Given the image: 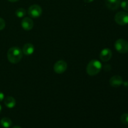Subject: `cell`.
I'll return each mask as SVG.
<instances>
[{
    "label": "cell",
    "mask_w": 128,
    "mask_h": 128,
    "mask_svg": "<svg viewBox=\"0 0 128 128\" xmlns=\"http://www.w3.org/2000/svg\"><path fill=\"white\" fill-rule=\"evenodd\" d=\"M22 55V51L20 48L12 47L8 51L7 58L10 62L12 64H17L21 60Z\"/></svg>",
    "instance_id": "obj_1"
},
{
    "label": "cell",
    "mask_w": 128,
    "mask_h": 128,
    "mask_svg": "<svg viewBox=\"0 0 128 128\" xmlns=\"http://www.w3.org/2000/svg\"><path fill=\"white\" fill-rule=\"evenodd\" d=\"M102 69V64L97 60H92L86 67V72L90 76H95L99 74Z\"/></svg>",
    "instance_id": "obj_2"
},
{
    "label": "cell",
    "mask_w": 128,
    "mask_h": 128,
    "mask_svg": "<svg viewBox=\"0 0 128 128\" xmlns=\"http://www.w3.org/2000/svg\"><path fill=\"white\" fill-rule=\"evenodd\" d=\"M114 48L120 53H126L128 52V42L124 39H118L115 42Z\"/></svg>",
    "instance_id": "obj_3"
},
{
    "label": "cell",
    "mask_w": 128,
    "mask_h": 128,
    "mask_svg": "<svg viewBox=\"0 0 128 128\" xmlns=\"http://www.w3.org/2000/svg\"><path fill=\"white\" fill-rule=\"evenodd\" d=\"M114 20L117 24L121 26H125L128 24V13L124 11L117 12L114 16Z\"/></svg>",
    "instance_id": "obj_4"
},
{
    "label": "cell",
    "mask_w": 128,
    "mask_h": 128,
    "mask_svg": "<svg viewBox=\"0 0 128 128\" xmlns=\"http://www.w3.org/2000/svg\"><path fill=\"white\" fill-rule=\"evenodd\" d=\"M42 8L38 4H33L30 6L28 11V14L32 18H38L42 14Z\"/></svg>",
    "instance_id": "obj_5"
},
{
    "label": "cell",
    "mask_w": 128,
    "mask_h": 128,
    "mask_svg": "<svg viewBox=\"0 0 128 128\" xmlns=\"http://www.w3.org/2000/svg\"><path fill=\"white\" fill-rule=\"evenodd\" d=\"M68 64L64 60H60L57 61L54 65V71L57 74H62L67 70Z\"/></svg>",
    "instance_id": "obj_6"
},
{
    "label": "cell",
    "mask_w": 128,
    "mask_h": 128,
    "mask_svg": "<svg viewBox=\"0 0 128 128\" xmlns=\"http://www.w3.org/2000/svg\"><path fill=\"white\" fill-rule=\"evenodd\" d=\"M112 51L109 48H104L100 52V58L104 62L109 61L112 58Z\"/></svg>",
    "instance_id": "obj_7"
},
{
    "label": "cell",
    "mask_w": 128,
    "mask_h": 128,
    "mask_svg": "<svg viewBox=\"0 0 128 128\" xmlns=\"http://www.w3.org/2000/svg\"><path fill=\"white\" fill-rule=\"evenodd\" d=\"M110 84L112 87L118 88L123 84V80L121 76L115 75L111 78L110 80Z\"/></svg>",
    "instance_id": "obj_8"
},
{
    "label": "cell",
    "mask_w": 128,
    "mask_h": 128,
    "mask_svg": "<svg viewBox=\"0 0 128 128\" xmlns=\"http://www.w3.org/2000/svg\"><path fill=\"white\" fill-rule=\"evenodd\" d=\"M22 28L26 31H30L32 29L34 26V22L30 18H24L21 21Z\"/></svg>",
    "instance_id": "obj_9"
},
{
    "label": "cell",
    "mask_w": 128,
    "mask_h": 128,
    "mask_svg": "<svg viewBox=\"0 0 128 128\" xmlns=\"http://www.w3.org/2000/svg\"><path fill=\"white\" fill-rule=\"evenodd\" d=\"M121 0H106V5L110 10H116L120 7Z\"/></svg>",
    "instance_id": "obj_10"
},
{
    "label": "cell",
    "mask_w": 128,
    "mask_h": 128,
    "mask_svg": "<svg viewBox=\"0 0 128 128\" xmlns=\"http://www.w3.org/2000/svg\"><path fill=\"white\" fill-rule=\"evenodd\" d=\"M22 53L26 56L31 55L34 52V46L31 43H26L22 47Z\"/></svg>",
    "instance_id": "obj_11"
},
{
    "label": "cell",
    "mask_w": 128,
    "mask_h": 128,
    "mask_svg": "<svg viewBox=\"0 0 128 128\" xmlns=\"http://www.w3.org/2000/svg\"><path fill=\"white\" fill-rule=\"evenodd\" d=\"M4 103L5 106L8 108H13L16 106V100L13 97L11 96H8L6 98L4 99Z\"/></svg>",
    "instance_id": "obj_12"
},
{
    "label": "cell",
    "mask_w": 128,
    "mask_h": 128,
    "mask_svg": "<svg viewBox=\"0 0 128 128\" xmlns=\"http://www.w3.org/2000/svg\"><path fill=\"white\" fill-rule=\"evenodd\" d=\"M0 122L1 126L4 128H9L12 125V121L9 118H3L1 119Z\"/></svg>",
    "instance_id": "obj_13"
},
{
    "label": "cell",
    "mask_w": 128,
    "mask_h": 128,
    "mask_svg": "<svg viewBox=\"0 0 128 128\" xmlns=\"http://www.w3.org/2000/svg\"><path fill=\"white\" fill-rule=\"evenodd\" d=\"M26 14V11L24 8H18L16 11V15L18 18H22Z\"/></svg>",
    "instance_id": "obj_14"
},
{
    "label": "cell",
    "mask_w": 128,
    "mask_h": 128,
    "mask_svg": "<svg viewBox=\"0 0 128 128\" xmlns=\"http://www.w3.org/2000/svg\"><path fill=\"white\" fill-rule=\"evenodd\" d=\"M121 121L124 124L128 125V113H124L121 116Z\"/></svg>",
    "instance_id": "obj_15"
},
{
    "label": "cell",
    "mask_w": 128,
    "mask_h": 128,
    "mask_svg": "<svg viewBox=\"0 0 128 128\" xmlns=\"http://www.w3.org/2000/svg\"><path fill=\"white\" fill-rule=\"evenodd\" d=\"M121 6L124 10L125 11H128V0H126V1H123L121 2Z\"/></svg>",
    "instance_id": "obj_16"
},
{
    "label": "cell",
    "mask_w": 128,
    "mask_h": 128,
    "mask_svg": "<svg viewBox=\"0 0 128 128\" xmlns=\"http://www.w3.org/2000/svg\"><path fill=\"white\" fill-rule=\"evenodd\" d=\"M5 26H6V23H5L4 20L0 18V31L3 30L5 28Z\"/></svg>",
    "instance_id": "obj_17"
},
{
    "label": "cell",
    "mask_w": 128,
    "mask_h": 128,
    "mask_svg": "<svg viewBox=\"0 0 128 128\" xmlns=\"http://www.w3.org/2000/svg\"><path fill=\"white\" fill-rule=\"evenodd\" d=\"M4 99V94L2 92H0V102L3 101Z\"/></svg>",
    "instance_id": "obj_18"
},
{
    "label": "cell",
    "mask_w": 128,
    "mask_h": 128,
    "mask_svg": "<svg viewBox=\"0 0 128 128\" xmlns=\"http://www.w3.org/2000/svg\"><path fill=\"white\" fill-rule=\"evenodd\" d=\"M94 0H84V1L85 2H86V3H90V2H92Z\"/></svg>",
    "instance_id": "obj_19"
},
{
    "label": "cell",
    "mask_w": 128,
    "mask_h": 128,
    "mask_svg": "<svg viewBox=\"0 0 128 128\" xmlns=\"http://www.w3.org/2000/svg\"><path fill=\"white\" fill-rule=\"evenodd\" d=\"M8 1H10V2H16V1H18V0H8Z\"/></svg>",
    "instance_id": "obj_20"
},
{
    "label": "cell",
    "mask_w": 128,
    "mask_h": 128,
    "mask_svg": "<svg viewBox=\"0 0 128 128\" xmlns=\"http://www.w3.org/2000/svg\"><path fill=\"white\" fill-rule=\"evenodd\" d=\"M12 128H21L19 126H13Z\"/></svg>",
    "instance_id": "obj_21"
},
{
    "label": "cell",
    "mask_w": 128,
    "mask_h": 128,
    "mask_svg": "<svg viewBox=\"0 0 128 128\" xmlns=\"http://www.w3.org/2000/svg\"><path fill=\"white\" fill-rule=\"evenodd\" d=\"M1 110H2V107H1V104H0V112H1Z\"/></svg>",
    "instance_id": "obj_22"
}]
</instances>
